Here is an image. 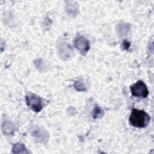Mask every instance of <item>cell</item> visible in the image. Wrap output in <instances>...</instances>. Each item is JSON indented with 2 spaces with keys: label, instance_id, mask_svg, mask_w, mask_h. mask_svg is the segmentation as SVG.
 <instances>
[{
  "label": "cell",
  "instance_id": "obj_6",
  "mask_svg": "<svg viewBox=\"0 0 154 154\" xmlns=\"http://www.w3.org/2000/svg\"><path fill=\"white\" fill-rule=\"evenodd\" d=\"M32 135L38 142L42 143H46L49 139V134L46 130L42 128H37L33 130Z\"/></svg>",
  "mask_w": 154,
  "mask_h": 154
},
{
  "label": "cell",
  "instance_id": "obj_10",
  "mask_svg": "<svg viewBox=\"0 0 154 154\" xmlns=\"http://www.w3.org/2000/svg\"><path fill=\"white\" fill-rule=\"evenodd\" d=\"M12 152L13 153H28L29 151L23 144L16 143L13 146Z\"/></svg>",
  "mask_w": 154,
  "mask_h": 154
},
{
  "label": "cell",
  "instance_id": "obj_3",
  "mask_svg": "<svg viewBox=\"0 0 154 154\" xmlns=\"http://www.w3.org/2000/svg\"><path fill=\"white\" fill-rule=\"evenodd\" d=\"M57 48L58 54L61 59L64 60H69L72 57V48L65 40L60 39L57 42Z\"/></svg>",
  "mask_w": 154,
  "mask_h": 154
},
{
  "label": "cell",
  "instance_id": "obj_13",
  "mask_svg": "<svg viewBox=\"0 0 154 154\" xmlns=\"http://www.w3.org/2000/svg\"><path fill=\"white\" fill-rule=\"evenodd\" d=\"M35 65L36 66V67L39 70H41V69L43 70V68H45V66L43 63V62L42 61V60H37L35 61Z\"/></svg>",
  "mask_w": 154,
  "mask_h": 154
},
{
  "label": "cell",
  "instance_id": "obj_9",
  "mask_svg": "<svg viewBox=\"0 0 154 154\" xmlns=\"http://www.w3.org/2000/svg\"><path fill=\"white\" fill-rule=\"evenodd\" d=\"M2 131L3 133L7 135H13L14 131V126L10 122L5 121L2 125Z\"/></svg>",
  "mask_w": 154,
  "mask_h": 154
},
{
  "label": "cell",
  "instance_id": "obj_8",
  "mask_svg": "<svg viewBox=\"0 0 154 154\" xmlns=\"http://www.w3.org/2000/svg\"><path fill=\"white\" fill-rule=\"evenodd\" d=\"M67 13L71 16H76L78 12V3L74 1H67L66 5Z\"/></svg>",
  "mask_w": 154,
  "mask_h": 154
},
{
  "label": "cell",
  "instance_id": "obj_4",
  "mask_svg": "<svg viewBox=\"0 0 154 154\" xmlns=\"http://www.w3.org/2000/svg\"><path fill=\"white\" fill-rule=\"evenodd\" d=\"M133 96L139 98H146L149 94V90L146 84L142 81H138L130 87Z\"/></svg>",
  "mask_w": 154,
  "mask_h": 154
},
{
  "label": "cell",
  "instance_id": "obj_1",
  "mask_svg": "<svg viewBox=\"0 0 154 154\" xmlns=\"http://www.w3.org/2000/svg\"><path fill=\"white\" fill-rule=\"evenodd\" d=\"M150 117L149 115L144 110L134 108L129 116L130 124L138 128L146 127L150 122Z\"/></svg>",
  "mask_w": 154,
  "mask_h": 154
},
{
  "label": "cell",
  "instance_id": "obj_7",
  "mask_svg": "<svg viewBox=\"0 0 154 154\" xmlns=\"http://www.w3.org/2000/svg\"><path fill=\"white\" fill-rule=\"evenodd\" d=\"M131 25L130 23L120 22L117 25L116 30L120 36L125 37L129 34L131 31Z\"/></svg>",
  "mask_w": 154,
  "mask_h": 154
},
{
  "label": "cell",
  "instance_id": "obj_12",
  "mask_svg": "<svg viewBox=\"0 0 154 154\" xmlns=\"http://www.w3.org/2000/svg\"><path fill=\"white\" fill-rule=\"evenodd\" d=\"M73 85L75 89L79 91H85L87 90V88L84 82L81 80L75 81Z\"/></svg>",
  "mask_w": 154,
  "mask_h": 154
},
{
  "label": "cell",
  "instance_id": "obj_11",
  "mask_svg": "<svg viewBox=\"0 0 154 154\" xmlns=\"http://www.w3.org/2000/svg\"><path fill=\"white\" fill-rule=\"evenodd\" d=\"M104 115V111L99 106L95 105L92 111V117L94 119L102 118Z\"/></svg>",
  "mask_w": 154,
  "mask_h": 154
},
{
  "label": "cell",
  "instance_id": "obj_5",
  "mask_svg": "<svg viewBox=\"0 0 154 154\" xmlns=\"http://www.w3.org/2000/svg\"><path fill=\"white\" fill-rule=\"evenodd\" d=\"M74 44L75 48L81 53L86 54L90 49V42L89 41L82 35L77 37L75 41Z\"/></svg>",
  "mask_w": 154,
  "mask_h": 154
},
{
  "label": "cell",
  "instance_id": "obj_14",
  "mask_svg": "<svg viewBox=\"0 0 154 154\" xmlns=\"http://www.w3.org/2000/svg\"><path fill=\"white\" fill-rule=\"evenodd\" d=\"M131 46V43L130 42H128L127 40H125L123 42L122 44V48H123V49L124 50H128L129 48Z\"/></svg>",
  "mask_w": 154,
  "mask_h": 154
},
{
  "label": "cell",
  "instance_id": "obj_2",
  "mask_svg": "<svg viewBox=\"0 0 154 154\" xmlns=\"http://www.w3.org/2000/svg\"><path fill=\"white\" fill-rule=\"evenodd\" d=\"M26 105L34 111L40 112L45 105V102L43 98L35 94L28 93L25 96Z\"/></svg>",
  "mask_w": 154,
  "mask_h": 154
}]
</instances>
